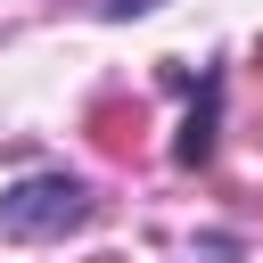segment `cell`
Masks as SVG:
<instances>
[{
	"instance_id": "4",
	"label": "cell",
	"mask_w": 263,
	"mask_h": 263,
	"mask_svg": "<svg viewBox=\"0 0 263 263\" xmlns=\"http://www.w3.org/2000/svg\"><path fill=\"white\" fill-rule=\"evenodd\" d=\"M107 16H140V8H156V0H99Z\"/></svg>"
},
{
	"instance_id": "5",
	"label": "cell",
	"mask_w": 263,
	"mask_h": 263,
	"mask_svg": "<svg viewBox=\"0 0 263 263\" xmlns=\"http://www.w3.org/2000/svg\"><path fill=\"white\" fill-rule=\"evenodd\" d=\"M90 263H123V255H90Z\"/></svg>"
},
{
	"instance_id": "1",
	"label": "cell",
	"mask_w": 263,
	"mask_h": 263,
	"mask_svg": "<svg viewBox=\"0 0 263 263\" xmlns=\"http://www.w3.org/2000/svg\"><path fill=\"white\" fill-rule=\"evenodd\" d=\"M90 214V197H82V181H66V173H33V181H8L0 189V230L8 238H58V230H74Z\"/></svg>"
},
{
	"instance_id": "2",
	"label": "cell",
	"mask_w": 263,
	"mask_h": 263,
	"mask_svg": "<svg viewBox=\"0 0 263 263\" xmlns=\"http://www.w3.org/2000/svg\"><path fill=\"white\" fill-rule=\"evenodd\" d=\"M173 156H181V164H205V156H214V82H205V99H197V115L181 123V140H173Z\"/></svg>"
},
{
	"instance_id": "3",
	"label": "cell",
	"mask_w": 263,
	"mask_h": 263,
	"mask_svg": "<svg viewBox=\"0 0 263 263\" xmlns=\"http://www.w3.org/2000/svg\"><path fill=\"white\" fill-rule=\"evenodd\" d=\"M90 123H99V148H123V140H132V132H123V123H140V115H123V107H99V115H90Z\"/></svg>"
}]
</instances>
